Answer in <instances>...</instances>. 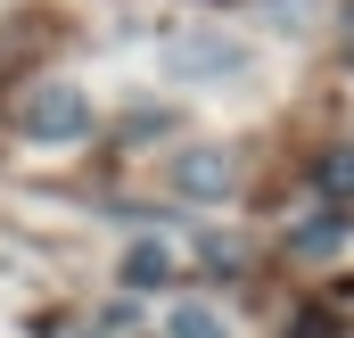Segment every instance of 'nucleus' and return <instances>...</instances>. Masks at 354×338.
<instances>
[{
	"label": "nucleus",
	"mask_w": 354,
	"mask_h": 338,
	"mask_svg": "<svg viewBox=\"0 0 354 338\" xmlns=\"http://www.w3.org/2000/svg\"><path fill=\"white\" fill-rule=\"evenodd\" d=\"M17 132H25V141H83V132H91V91H75V83H41V91H25Z\"/></svg>",
	"instance_id": "1"
},
{
	"label": "nucleus",
	"mask_w": 354,
	"mask_h": 338,
	"mask_svg": "<svg viewBox=\"0 0 354 338\" xmlns=\"http://www.w3.org/2000/svg\"><path fill=\"white\" fill-rule=\"evenodd\" d=\"M165 75H248V50L239 42H223V33H189V42H174L165 50Z\"/></svg>",
	"instance_id": "2"
},
{
	"label": "nucleus",
	"mask_w": 354,
	"mask_h": 338,
	"mask_svg": "<svg viewBox=\"0 0 354 338\" xmlns=\"http://www.w3.org/2000/svg\"><path fill=\"white\" fill-rule=\"evenodd\" d=\"M165 272H174V248H165V240H140V248L124 256V281H132V289H149V281H165Z\"/></svg>",
	"instance_id": "5"
},
{
	"label": "nucleus",
	"mask_w": 354,
	"mask_h": 338,
	"mask_svg": "<svg viewBox=\"0 0 354 338\" xmlns=\"http://www.w3.org/2000/svg\"><path fill=\"white\" fill-rule=\"evenodd\" d=\"M174 181H181V190H189V198H223V190L239 181V166H231L223 149H189V157H181V166H174Z\"/></svg>",
	"instance_id": "3"
},
{
	"label": "nucleus",
	"mask_w": 354,
	"mask_h": 338,
	"mask_svg": "<svg viewBox=\"0 0 354 338\" xmlns=\"http://www.w3.org/2000/svg\"><path fill=\"white\" fill-rule=\"evenodd\" d=\"M165 338H231V322H223L214 305H174V314H165Z\"/></svg>",
	"instance_id": "4"
}]
</instances>
